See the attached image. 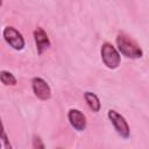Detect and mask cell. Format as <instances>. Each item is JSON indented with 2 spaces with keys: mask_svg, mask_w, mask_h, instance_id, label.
<instances>
[{
  "mask_svg": "<svg viewBox=\"0 0 149 149\" xmlns=\"http://www.w3.org/2000/svg\"><path fill=\"white\" fill-rule=\"evenodd\" d=\"M68 119L72 128H74L76 130L83 132L86 128V116L81 111L77 108H71L68 112Z\"/></svg>",
  "mask_w": 149,
  "mask_h": 149,
  "instance_id": "obj_7",
  "label": "cell"
},
{
  "mask_svg": "<svg viewBox=\"0 0 149 149\" xmlns=\"http://www.w3.org/2000/svg\"><path fill=\"white\" fill-rule=\"evenodd\" d=\"M100 54H101V61L106 65V68H108L111 70L119 68L120 62H121V56H120L119 51L115 49V47H113L109 42L102 43Z\"/></svg>",
  "mask_w": 149,
  "mask_h": 149,
  "instance_id": "obj_2",
  "label": "cell"
},
{
  "mask_svg": "<svg viewBox=\"0 0 149 149\" xmlns=\"http://www.w3.org/2000/svg\"><path fill=\"white\" fill-rule=\"evenodd\" d=\"M2 36L5 38V41L7 42V44L13 48L14 50H22L24 48V38L22 36V34L14 27L12 26H7L3 28L2 30Z\"/></svg>",
  "mask_w": 149,
  "mask_h": 149,
  "instance_id": "obj_4",
  "label": "cell"
},
{
  "mask_svg": "<svg viewBox=\"0 0 149 149\" xmlns=\"http://www.w3.org/2000/svg\"><path fill=\"white\" fill-rule=\"evenodd\" d=\"M33 147L34 148H41V149L44 148V144H43V142H42L40 136H37V135L33 136Z\"/></svg>",
  "mask_w": 149,
  "mask_h": 149,
  "instance_id": "obj_10",
  "label": "cell"
},
{
  "mask_svg": "<svg viewBox=\"0 0 149 149\" xmlns=\"http://www.w3.org/2000/svg\"><path fill=\"white\" fill-rule=\"evenodd\" d=\"M33 34H34V40H35L37 54L42 55L47 49H49L51 47V42L49 40V36L45 33V30L43 28H41V27L35 28Z\"/></svg>",
  "mask_w": 149,
  "mask_h": 149,
  "instance_id": "obj_6",
  "label": "cell"
},
{
  "mask_svg": "<svg viewBox=\"0 0 149 149\" xmlns=\"http://www.w3.org/2000/svg\"><path fill=\"white\" fill-rule=\"evenodd\" d=\"M84 99L88 106V108L92 111V112H99L100 108H101V104H100V100L98 98V95L93 92H90V91H86L84 92Z\"/></svg>",
  "mask_w": 149,
  "mask_h": 149,
  "instance_id": "obj_8",
  "label": "cell"
},
{
  "mask_svg": "<svg viewBox=\"0 0 149 149\" xmlns=\"http://www.w3.org/2000/svg\"><path fill=\"white\" fill-rule=\"evenodd\" d=\"M1 140H2V143H3V146H5V148H7V149H9L12 146H10V143H9V141H8V137H7V134H6V130H5V127L2 126V134H1Z\"/></svg>",
  "mask_w": 149,
  "mask_h": 149,
  "instance_id": "obj_11",
  "label": "cell"
},
{
  "mask_svg": "<svg viewBox=\"0 0 149 149\" xmlns=\"http://www.w3.org/2000/svg\"><path fill=\"white\" fill-rule=\"evenodd\" d=\"M31 87L33 92L42 101H47L51 98V88L49 84L41 77H34L31 80Z\"/></svg>",
  "mask_w": 149,
  "mask_h": 149,
  "instance_id": "obj_5",
  "label": "cell"
},
{
  "mask_svg": "<svg viewBox=\"0 0 149 149\" xmlns=\"http://www.w3.org/2000/svg\"><path fill=\"white\" fill-rule=\"evenodd\" d=\"M107 116H108L111 123L113 125L115 132L118 133V135L121 136L125 140L129 139V136H130V128H129V125H128L127 120L125 119V116H122L115 109H109L108 113H107Z\"/></svg>",
  "mask_w": 149,
  "mask_h": 149,
  "instance_id": "obj_3",
  "label": "cell"
},
{
  "mask_svg": "<svg viewBox=\"0 0 149 149\" xmlns=\"http://www.w3.org/2000/svg\"><path fill=\"white\" fill-rule=\"evenodd\" d=\"M0 80H1V83H2L3 85H6V86H8V85L14 86V85H16V83H17L16 77H15L12 72L6 71V70H1V71H0Z\"/></svg>",
  "mask_w": 149,
  "mask_h": 149,
  "instance_id": "obj_9",
  "label": "cell"
},
{
  "mask_svg": "<svg viewBox=\"0 0 149 149\" xmlns=\"http://www.w3.org/2000/svg\"><path fill=\"white\" fill-rule=\"evenodd\" d=\"M115 42H116L119 51L125 57L132 58V59H137L143 56V50L141 49V47L127 34L119 33Z\"/></svg>",
  "mask_w": 149,
  "mask_h": 149,
  "instance_id": "obj_1",
  "label": "cell"
}]
</instances>
